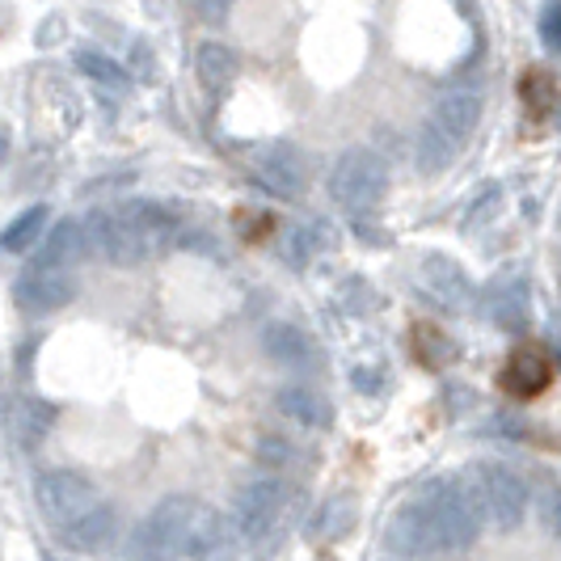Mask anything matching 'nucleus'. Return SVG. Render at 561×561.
<instances>
[{
    "instance_id": "nucleus-24",
    "label": "nucleus",
    "mask_w": 561,
    "mask_h": 561,
    "mask_svg": "<svg viewBox=\"0 0 561 561\" xmlns=\"http://www.w3.org/2000/svg\"><path fill=\"white\" fill-rule=\"evenodd\" d=\"M456 161V144L444 140L431 123L422 127V136H419V169L422 173H444V169Z\"/></svg>"
},
{
    "instance_id": "nucleus-13",
    "label": "nucleus",
    "mask_w": 561,
    "mask_h": 561,
    "mask_svg": "<svg viewBox=\"0 0 561 561\" xmlns=\"http://www.w3.org/2000/svg\"><path fill=\"white\" fill-rule=\"evenodd\" d=\"M253 173H257V182L271 191V195L279 198H291L305 191V157L296 152V148H271V152H262L257 157V165H253Z\"/></svg>"
},
{
    "instance_id": "nucleus-23",
    "label": "nucleus",
    "mask_w": 561,
    "mask_h": 561,
    "mask_svg": "<svg viewBox=\"0 0 561 561\" xmlns=\"http://www.w3.org/2000/svg\"><path fill=\"white\" fill-rule=\"evenodd\" d=\"M51 220V211L47 207H30V211H22L13 225L4 228V237H0V245L9 253H26L34 241H38V232H43V225Z\"/></svg>"
},
{
    "instance_id": "nucleus-28",
    "label": "nucleus",
    "mask_w": 561,
    "mask_h": 561,
    "mask_svg": "<svg viewBox=\"0 0 561 561\" xmlns=\"http://www.w3.org/2000/svg\"><path fill=\"white\" fill-rule=\"evenodd\" d=\"M4 161H9V131L0 127V165H4Z\"/></svg>"
},
{
    "instance_id": "nucleus-17",
    "label": "nucleus",
    "mask_w": 561,
    "mask_h": 561,
    "mask_svg": "<svg viewBox=\"0 0 561 561\" xmlns=\"http://www.w3.org/2000/svg\"><path fill=\"white\" fill-rule=\"evenodd\" d=\"M506 389L519 397H536L549 380H553V364L540 355V351H519L511 367H506Z\"/></svg>"
},
{
    "instance_id": "nucleus-15",
    "label": "nucleus",
    "mask_w": 561,
    "mask_h": 561,
    "mask_svg": "<svg viewBox=\"0 0 561 561\" xmlns=\"http://www.w3.org/2000/svg\"><path fill=\"white\" fill-rule=\"evenodd\" d=\"M275 410H279L287 422L305 426V431H321V426H330V419H334L330 401L317 393V389H305V385L279 389V393H275Z\"/></svg>"
},
{
    "instance_id": "nucleus-26",
    "label": "nucleus",
    "mask_w": 561,
    "mask_h": 561,
    "mask_svg": "<svg viewBox=\"0 0 561 561\" xmlns=\"http://www.w3.org/2000/svg\"><path fill=\"white\" fill-rule=\"evenodd\" d=\"M317 250V237H312L309 228H296L291 237H287V262H296V266H305L309 262V253Z\"/></svg>"
},
{
    "instance_id": "nucleus-1",
    "label": "nucleus",
    "mask_w": 561,
    "mask_h": 561,
    "mask_svg": "<svg viewBox=\"0 0 561 561\" xmlns=\"http://www.w3.org/2000/svg\"><path fill=\"white\" fill-rule=\"evenodd\" d=\"M419 506L426 511L431 528H435V540H439V558H451V553H465L473 549L481 536V506L469 490L465 478H435L426 481L419 494Z\"/></svg>"
},
{
    "instance_id": "nucleus-8",
    "label": "nucleus",
    "mask_w": 561,
    "mask_h": 561,
    "mask_svg": "<svg viewBox=\"0 0 561 561\" xmlns=\"http://www.w3.org/2000/svg\"><path fill=\"white\" fill-rule=\"evenodd\" d=\"M419 283L444 312H460L473 300V279L465 275V266L456 257H448V253H426L419 266Z\"/></svg>"
},
{
    "instance_id": "nucleus-25",
    "label": "nucleus",
    "mask_w": 561,
    "mask_h": 561,
    "mask_svg": "<svg viewBox=\"0 0 561 561\" xmlns=\"http://www.w3.org/2000/svg\"><path fill=\"white\" fill-rule=\"evenodd\" d=\"M540 43H545L549 51H558L561 47V4L558 0H549V4L540 9Z\"/></svg>"
},
{
    "instance_id": "nucleus-2",
    "label": "nucleus",
    "mask_w": 561,
    "mask_h": 561,
    "mask_svg": "<svg viewBox=\"0 0 561 561\" xmlns=\"http://www.w3.org/2000/svg\"><path fill=\"white\" fill-rule=\"evenodd\" d=\"M198 506L191 494H169L161 503L152 506L136 524L131 533V545L127 553L131 561H178L186 558L191 549V533H195V519H198Z\"/></svg>"
},
{
    "instance_id": "nucleus-10",
    "label": "nucleus",
    "mask_w": 561,
    "mask_h": 561,
    "mask_svg": "<svg viewBox=\"0 0 561 561\" xmlns=\"http://www.w3.org/2000/svg\"><path fill=\"white\" fill-rule=\"evenodd\" d=\"M385 540H389V549H393L397 558H439V540H435V528H431V519L419 506V499L405 503L389 519Z\"/></svg>"
},
{
    "instance_id": "nucleus-16",
    "label": "nucleus",
    "mask_w": 561,
    "mask_h": 561,
    "mask_svg": "<svg viewBox=\"0 0 561 561\" xmlns=\"http://www.w3.org/2000/svg\"><path fill=\"white\" fill-rule=\"evenodd\" d=\"M262 351L283 367H312V359H317L312 337L300 325H287V321H275V325L262 330Z\"/></svg>"
},
{
    "instance_id": "nucleus-14",
    "label": "nucleus",
    "mask_w": 561,
    "mask_h": 561,
    "mask_svg": "<svg viewBox=\"0 0 561 561\" xmlns=\"http://www.w3.org/2000/svg\"><path fill=\"white\" fill-rule=\"evenodd\" d=\"M118 216L136 228V237H140V245H144L148 257L161 250V245H169V241H173V232H178L173 211H165L161 203H148V198H131L127 207H118Z\"/></svg>"
},
{
    "instance_id": "nucleus-20",
    "label": "nucleus",
    "mask_w": 561,
    "mask_h": 561,
    "mask_svg": "<svg viewBox=\"0 0 561 561\" xmlns=\"http://www.w3.org/2000/svg\"><path fill=\"white\" fill-rule=\"evenodd\" d=\"M195 64H198V77H203L207 89H225V84L237 77V51L225 47V43H203Z\"/></svg>"
},
{
    "instance_id": "nucleus-6",
    "label": "nucleus",
    "mask_w": 561,
    "mask_h": 561,
    "mask_svg": "<svg viewBox=\"0 0 561 561\" xmlns=\"http://www.w3.org/2000/svg\"><path fill=\"white\" fill-rule=\"evenodd\" d=\"M98 490H93V481L77 473V469H47L43 478L34 481V499H38V511L51 519V524H68V519H77L81 511L98 503L93 499Z\"/></svg>"
},
{
    "instance_id": "nucleus-22",
    "label": "nucleus",
    "mask_w": 561,
    "mask_h": 561,
    "mask_svg": "<svg viewBox=\"0 0 561 561\" xmlns=\"http://www.w3.org/2000/svg\"><path fill=\"white\" fill-rule=\"evenodd\" d=\"M77 68L93 84H102V89H114V93L127 89V68L106 56V51H77Z\"/></svg>"
},
{
    "instance_id": "nucleus-3",
    "label": "nucleus",
    "mask_w": 561,
    "mask_h": 561,
    "mask_svg": "<svg viewBox=\"0 0 561 561\" xmlns=\"http://www.w3.org/2000/svg\"><path fill=\"white\" fill-rule=\"evenodd\" d=\"M465 481H469V490H473V499H478L481 519H490L499 533H515V528L528 519L533 494H528V481L519 478L515 469L485 460V465H473V473Z\"/></svg>"
},
{
    "instance_id": "nucleus-19",
    "label": "nucleus",
    "mask_w": 561,
    "mask_h": 561,
    "mask_svg": "<svg viewBox=\"0 0 561 561\" xmlns=\"http://www.w3.org/2000/svg\"><path fill=\"white\" fill-rule=\"evenodd\" d=\"M51 426H56V405H47L43 397H26L18 405V439L26 448H38L51 435Z\"/></svg>"
},
{
    "instance_id": "nucleus-27",
    "label": "nucleus",
    "mask_w": 561,
    "mask_h": 561,
    "mask_svg": "<svg viewBox=\"0 0 561 561\" xmlns=\"http://www.w3.org/2000/svg\"><path fill=\"white\" fill-rule=\"evenodd\" d=\"M228 4H232V0H198V13H203L207 22H220V18H228Z\"/></svg>"
},
{
    "instance_id": "nucleus-7",
    "label": "nucleus",
    "mask_w": 561,
    "mask_h": 561,
    "mask_svg": "<svg viewBox=\"0 0 561 561\" xmlns=\"http://www.w3.org/2000/svg\"><path fill=\"white\" fill-rule=\"evenodd\" d=\"M81 228H84V245L98 250L114 266H136V262L148 257L140 237H136V228L127 225L118 211H93Z\"/></svg>"
},
{
    "instance_id": "nucleus-12",
    "label": "nucleus",
    "mask_w": 561,
    "mask_h": 561,
    "mask_svg": "<svg viewBox=\"0 0 561 561\" xmlns=\"http://www.w3.org/2000/svg\"><path fill=\"white\" fill-rule=\"evenodd\" d=\"M56 533L68 549H77V553H98V549H106L114 540V533H118V515H114V506L93 503L89 511H81L77 519L59 524Z\"/></svg>"
},
{
    "instance_id": "nucleus-11",
    "label": "nucleus",
    "mask_w": 561,
    "mask_h": 561,
    "mask_svg": "<svg viewBox=\"0 0 561 561\" xmlns=\"http://www.w3.org/2000/svg\"><path fill=\"white\" fill-rule=\"evenodd\" d=\"M444 140H451L456 148L469 140L478 131L481 123V93L473 89H448L439 102H435V114L426 118Z\"/></svg>"
},
{
    "instance_id": "nucleus-4",
    "label": "nucleus",
    "mask_w": 561,
    "mask_h": 561,
    "mask_svg": "<svg viewBox=\"0 0 561 561\" xmlns=\"http://www.w3.org/2000/svg\"><path fill=\"white\" fill-rule=\"evenodd\" d=\"M389 191V165L385 157L367 152V148H351L342 152L330 169V198L346 211H371Z\"/></svg>"
},
{
    "instance_id": "nucleus-5",
    "label": "nucleus",
    "mask_w": 561,
    "mask_h": 561,
    "mask_svg": "<svg viewBox=\"0 0 561 561\" xmlns=\"http://www.w3.org/2000/svg\"><path fill=\"white\" fill-rule=\"evenodd\" d=\"M283 506H287V485L279 478L245 481L232 499V511H228V533L253 545L266 533H275V524L283 519Z\"/></svg>"
},
{
    "instance_id": "nucleus-18",
    "label": "nucleus",
    "mask_w": 561,
    "mask_h": 561,
    "mask_svg": "<svg viewBox=\"0 0 561 561\" xmlns=\"http://www.w3.org/2000/svg\"><path fill=\"white\" fill-rule=\"evenodd\" d=\"M84 253H89V245H84V228L81 220H59V225H51V237H47V245H43V262H51V266H77Z\"/></svg>"
},
{
    "instance_id": "nucleus-9",
    "label": "nucleus",
    "mask_w": 561,
    "mask_h": 561,
    "mask_svg": "<svg viewBox=\"0 0 561 561\" xmlns=\"http://www.w3.org/2000/svg\"><path fill=\"white\" fill-rule=\"evenodd\" d=\"M72 296H77L72 275H68L64 266L43 262V257H34V262L26 266V275L18 279V300H22V309H30V312L64 309Z\"/></svg>"
},
{
    "instance_id": "nucleus-21",
    "label": "nucleus",
    "mask_w": 561,
    "mask_h": 561,
    "mask_svg": "<svg viewBox=\"0 0 561 561\" xmlns=\"http://www.w3.org/2000/svg\"><path fill=\"white\" fill-rule=\"evenodd\" d=\"M485 317H490L494 325H503V330H519L524 317H528L524 291H519V287H494V291L485 296Z\"/></svg>"
}]
</instances>
